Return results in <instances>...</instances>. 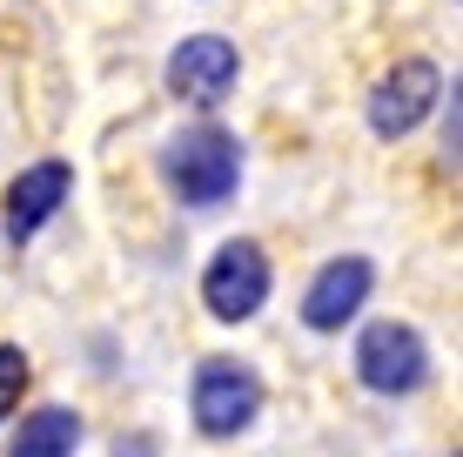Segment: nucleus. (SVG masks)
Masks as SVG:
<instances>
[{
  "label": "nucleus",
  "instance_id": "nucleus-8",
  "mask_svg": "<svg viewBox=\"0 0 463 457\" xmlns=\"http://www.w3.org/2000/svg\"><path fill=\"white\" fill-rule=\"evenodd\" d=\"M437 94H443V74L430 68V61H396V68L370 88V129L383 141H403L430 108H437Z\"/></svg>",
  "mask_w": 463,
  "mask_h": 457
},
{
  "label": "nucleus",
  "instance_id": "nucleus-7",
  "mask_svg": "<svg viewBox=\"0 0 463 457\" xmlns=\"http://www.w3.org/2000/svg\"><path fill=\"white\" fill-rule=\"evenodd\" d=\"M74 195V168L68 162H34L21 168V176L7 182V209H0V235H7L14 249L34 243V235L61 215V202Z\"/></svg>",
  "mask_w": 463,
  "mask_h": 457
},
{
  "label": "nucleus",
  "instance_id": "nucleus-1",
  "mask_svg": "<svg viewBox=\"0 0 463 457\" xmlns=\"http://www.w3.org/2000/svg\"><path fill=\"white\" fill-rule=\"evenodd\" d=\"M162 182L188 209H222L235 195V182H242V141L229 129H215V121H195L162 148Z\"/></svg>",
  "mask_w": 463,
  "mask_h": 457
},
{
  "label": "nucleus",
  "instance_id": "nucleus-2",
  "mask_svg": "<svg viewBox=\"0 0 463 457\" xmlns=\"http://www.w3.org/2000/svg\"><path fill=\"white\" fill-rule=\"evenodd\" d=\"M188 417L202 437H242L262 417V384L242 357H202L195 384H188Z\"/></svg>",
  "mask_w": 463,
  "mask_h": 457
},
{
  "label": "nucleus",
  "instance_id": "nucleus-5",
  "mask_svg": "<svg viewBox=\"0 0 463 457\" xmlns=\"http://www.w3.org/2000/svg\"><path fill=\"white\" fill-rule=\"evenodd\" d=\"M235 74H242V54H235L222 34H188V41H175V54H168V88L182 94L188 108L229 101Z\"/></svg>",
  "mask_w": 463,
  "mask_h": 457
},
{
  "label": "nucleus",
  "instance_id": "nucleus-10",
  "mask_svg": "<svg viewBox=\"0 0 463 457\" xmlns=\"http://www.w3.org/2000/svg\"><path fill=\"white\" fill-rule=\"evenodd\" d=\"M21 390H27V350H21V343H0V424L14 417Z\"/></svg>",
  "mask_w": 463,
  "mask_h": 457
},
{
  "label": "nucleus",
  "instance_id": "nucleus-6",
  "mask_svg": "<svg viewBox=\"0 0 463 457\" xmlns=\"http://www.w3.org/2000/svg\"><path fill=\"white\" fill-rule=\"evenodd\" d=\"M370 282H376V262L370 256L323 262V270L309 276V290H302V323H309L316 337H336V329L356 323V309L370 303Z\"/></svg>",
  "mask_w": 463,
  "mask_h": 457
},
{
  "label": "nucleus",
  "instance_id": "nucleus-11",
  "mask_svg": "<svg viewBox=\"0 0 463 457\" xmlns=\"http://www.w3.org/2000/svg\"><path fill=\"white\" fill-rule=\"evenodd\" d=\"M115 457H155V444H148V437H135V444L121 437V444H115Z\"/></svg>",
  "mask_w": 463,
  "mask_h": 457
},
{
  "label": "nucleus",
  "instance_id": "nucleus-3",
  "mask_svg": "<svg viewBox=\"0 0 463 457\" xmlns=\"http://www.w3.org/2000/svg\"><path fill=\"white\" fill-rule=\"evenodd\" d=\"M269 282L276 276H269L262 243H255V235H229L209 256V270H202V303H209L215 323H249V317H262Z\"/></svg>",
  "mask_w": 463,
  "mask_h": 457
},
{
  "label": "nucleus",
  "instance_id": "nucleus-9",
  "mask_svg": "<svg viewBox=\"0 0 463 457\" xmlns=\"http://www.w3.org/2000/svg\"><path fill=\"white\" fill-rule=\"evenodd\" d=\"M74 444H81V417L68 404H41L34 417H21L7 457H74Z\"/></svg>",
  "mask_w": 463,
  "mask_h": 457
},
{
  "label": "nucleus",
  "instance_id": "nucleus-4",
  "mask_svg": "<svg viewBox=\"0 0 463 457\" xmlns=\"http://www.w3.org/2000/svg\"><path fill=\"white\" fill-rule=\"evenodd\" d=\"M356 384L376 397H410L430 384V343L410 323H370L356 337Z\"/></svg>",
  "mask_w": 463,
  "mask_h": 457
}]
</instances>
